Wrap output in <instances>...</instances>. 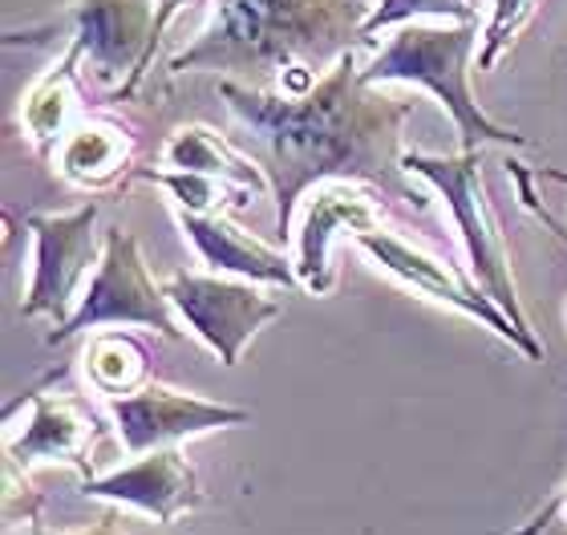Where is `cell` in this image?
Masks as SVG:
<instances>
[{
  "mask_svg": "<svg viewBox=\"0 0 567 535\" xmlns=\"http://www.w3.org/2000/svg\"><path fill=\"white\" fill-rule=\"evenodd\" d=\"M219 97L239 126L244 155L268 175L280 239L292 236L296 207L320 183H365L417 212L425 207L402 167V126L414 114V97L369 85L357 53H344L308 94L219 78Z\"/></svg>",
  "mask_w": 567,
  "mask_h": 535,
  "instance_id": "1",
  "label": "cell"
},
{
  "mask_svg": "<svg viewBox=\"0 0 567 535\" xmlns=\"http://www.w3.org/2000/svg\"><path fill=\"white\" fill-rule=\"evenodd\" d=\"M365 0H212L207 24L171 58V73L251 78L272 90L288 70L329 73L365 41Z\"/></svg>",
  "mask_w": 567,
  "mask_h": 535,
  "instance_id": "2",
  "label": "cell"
},
{
  "mask_svg": "<svg viewBox=\"0 0 567 535\" xmlns=\"http://www.w3.org/2000/svg\"><path fill=\"white\" fill-rule=\"evenodd\" d=\"M478 21H410L361 65L369 85H417L437 97L458 126L462 151L483 146H519L527 151L532 138L495 122L471 94V58L478 49Z\"/></svg>",
  "mask_w": 567,
  "mask_h": 535,
  "instance_id": "3",
  "label": "cell"
},
{
  "mask_svg": "<svg viewBox=\"0 0 567 535\" xmlns=\"http://www.w3.org/2000/svg\"><path fill=\"white\" fill-rule=\"evenodd\" d=\"M402 167H405V175H417L425 187H434V195L450 212L454 227H458V239H462V248H466L471 272H474V280L486 288V297L507 312L519 333L535 337L532 321H527V312H523L515 272H511L507 239H503L495 207H491V199H486L483 151H458V155H422V151H405ZM535 341H539V337H535Z\"/></svg>",
  "mask_w": 567,
  "mask_h": 535,
  "instance_id": "4",
  "label": "cell"
},
{
  "mask_svg": "<svg viewBox=\"0 0 567 535\" xmlns=\"http://www.w3.org/2000/svg\"><path fill=\"white\" fill-rule=\"evenodd\" d=\"M102 264L94 268L78 309L65 325L45 337V346H65L73 337L106 329V325H142L166 341H178V312L166 297V288L151 276V264L142 256L138 239L126 227H106L102 236Z\"/></svg>",
  "mask_w": 567,
  "mask_h": 535,
  "instance_id": "5",
  "label": "cell"
},
{
  "mask_svg": "<svg viewBox=\"0 0 567 535\" xmlns=\"http://www.w3.org/2000/svg\"><path fill=\"white\" fill-rule=\"evenodd\" d=\"M65 45L110 90L114 102L138 94L154 61V0H73L58 21Z\"/></svg>",
  "mask_w": 567,
  "mask_h": 535,
  "instance_id": "6",
  "label": "cell"
},
{
  "mask_svg": "<svg viewBox=\"0 0 567 535\" xmlns=\"http://www.w3.org/2000/svg\"><path fill=\"white\" fill-rule=\"evenodd\" d=\"M166 297L175 305L178 321L219 357V366L236 369L244 349L260 337L264 325L284 317V305L264 297L256 280H239L224 272H171Z\"/></svg>",
  "mask_w": 567,
  "mask_h": 535,
  "instance_id": "7",
  "label": "cell"
},
{
  "mask_svg": "<svg viewBox=\"0 0 567 535\" xmlns=\"http://www.w3.org/2000/svg\"><path fill=\"white\" fill-rule=\"evenodd\" d=\"M353 244L365 251L369 260L378 264L381 272H390L393 280H402L405 288H414L417 297L434 300V305H442V309H454V312H462V317H471V321L486 325L491 333L503 337V341H507L511 349H519L523 357L544 361V346H539L535 337L519 333L507 312L486 297V288L478 285V280H466L454 264L437 260V256L422 251L405 236H398V232H381V227L378 232H361V236H353Z\"/></svg>",
  "mask_w": 567,
  "mask_h": 535,
  "instance_id": "8",
  "label": "cell"
},
{
  "mask_svg": "<svg viewBox=\"0 0 567 535\" xmlns=\"http://www.w3.org/2000/svg\"><path fill=\"white\" fill-rule=\"evenodd\" d=\"M97 215H102L97 203H85V207L65 215H24V227L37 239V264L29 292L21 300V317H29V321L49 317L53 325L70 321L85 292V272L97 268L102 251H106L97 248Z\"/></svg>",
  "mask_w": 567,
  "mask_h": 535,
  "instance_id": "9",
  "label": "cell"
},
{
  "mask_svg": "<svg viewBox=\"0 0 567 535\" xmlns=\"http://www.w3.org/2000/svg\"><path fill=\"white\" fill-rule=\"evenodd\" d=\"M106 414L118 430L122 451L131 459L163 451V446H183V442L203 439L212 430H231L251 422V410H244V405L212 402V398L154 385V381L142 385L138 393L106 402Z\"/></svg>",
  "mask_w": 567,
  "mask_h": 535,
  "instance_id": "10",
  "label": "cell"
},
{
  "mask_svg": "<svg viewBox=\"0 0 567 535\" xmlns=\"http://www.w3.org/2000/svg\"><path fill=\"white\" fill-rule=\"evenodd\" d=\"M29 410L21 430L4 434V471L9 479H24L37 463H65L82 479L94 475L97 414L78 393H45L41 385L17 398Z\"/></svg>",
  "mask_w": 567,
  "mask_h": 535,
  "instance_id": "11",
  "label": "cell"
},
{
  "mask_svg": "<svg viewBox=\"0 0 567 535\" xmlns=\"http://www.w3.org/2000/svg\"><path fill=\"white\" fill-rule=\"evenodd\" d=\"M85 500H106L114 507H134V512L151 515L154 524H175L178 515L199 512L212 503L203 491L199 471L178 446L138 454L134 463L110 471V475H90L78 487Z\"/></svg>",
  "mask_w": 567,
  "mask_h": 535,
  "instance_id": "12",
  "label": "cell"
},
{
  "mask_svg": "<svg viewBox=\"0 0 567 535\" xmlns=\"http://www.w3.org/2000/svg\"><path fill=\"white\" fill-rule=\"evenodd\" d=\"M385 224V207L365 183H320L300 199V227H296V276L312 297H329L337 272L329 264V244L341 232L361 236Z\"/></svg>",
  "mask_w": 567,
  "mask_h": 535,
  "instance_id": "13",
  "label": "cell"
},
{
  "mask_svg": "<svg viewBox=\"0 0 567 535\" xmlns=\"http://www.w3.org/2000/svg\"><path fill=\"white\" fill-rule=\"evenodd\" d=\"M175 219L183 227V236L190 239V248L199 251V260L212 272L239 276V280H256V285H276V288L300 285L296 260H288L284 248H272V244L248 236L244 227H236L227 219V212L219 215L175 212Z\"/></svg>",
  "mask_w": 567,
  "mask_h": 535,
  "instance_id": "14",
  "label": "cell"
},
{
  "mask_svg": "<svg viewBox=\"0 0 567 535\" xmlns=\"http://www.w3.org/2000/svg\"><path fill=\"white\" fill-rule=\"evenodd\" d=\"M58 175L82 191H110L134 175V134L114 114H85L58 146Z\"/></svg>",
  "mask_w": 567,
  "mask_h": 535,
  "instance_id": "15",
  "label": "cell"
},
{
  "mask_svg": "<svg viewBox=\"0 0 567 535\" xmlns=\"http://www.w3.org/2000/svg\"><path fill=\"white\" fill-rule=\"evenodd\" d=\"M82 53L73 45H61V58L29 85L21 102V126L41 155H58L65 134L90 114L82 102Z\"/></svg>",
  "mask_w": 567,
  "mask_h": 535,
  "instance_id": "16",
  "label": "cell"
},
{
  "mask_svg": "<svg viewBox=\"0 0 567 535\" xmlns=\"http://www.w3.org/2000/svg\"><path fill=\"white\" fill-rule=\"evenodd\" d=\"M163 167L171 171H199V175L224 178V183H236V187L251 191V195H264L268 187V175L260 171V163L244 151H236L231 143H224L215 131L207 126H183L163 143Z\"/></svg>",
  "mask_w": 567,
  "mask_h": 535,
  "instance_id": "17",
  "label": "cell"
},
{
  "mask_svg": "<svg viewBox=\"0 0 567 535\" xmlns=\"http://www.w3.org/2000/svg\"><path fill=\"white\" fill-rule=\"evenodd\" d=\"M82 366L85 381L97 398H126V393H138L142 385H151V353L134 333H122V329H102V333H90L82 349Z\"/></svg>",
  "mask_w": 567,
  "mask_h": 535,
  "instance_id": "18",
  "label": "cell"
},
{
  "mask_svg": "<svg viewBox=\"0 0 567 535\" xmlns=\"http://www.w3.org/2000/svg\"><path fill=\"white\" fill-rule=\"evenodd\" d=\"M131 178L151 183V187H163L171 207L187 215H219V212H231V207H244L251 199V191L236 187V183H224V178L199 175V171L134 167Z\"/></svg>",
  "mask_w": 567,
  "mask_h": 535,
  "instance_id": "19",
  "label": "cell"
},
{
  "mask_svg": "<svg viewBox=\"0 0 567 535\" xmlns=\"http://www.w3.org/2000/svg\"><path fill=\"white\" fill-rule=\"evenodd\" d=\"M410 21H474L471 0H378L365 21V41Z\"/></svg>",
  "mask_w": 567,
  "mask_h": 535,
  "instance_id": "20",
  "label": "cell"
},
{
  "mask_svg": "<svg viewBox=\"0 0 567 535\" xmlns=\"http://www.w3.org/2000/svg\"><path fill=\"white\" fill-rule=\"evenodd\" d=\"M544 0H491V17L483 24V49H478V70H495V61L511 49V41L527 29Z\"/></svg>",
  "mask_w": 567,
  "mask_h": 535,
  "instance_id": "21",
  "label": "cell"
},
{
  "mask_svg": "<svg viewBox=\"0 0 567 535\" xmlns=\"http://www.w3.org/2000/svg\"><path fill=\"white\" fill-rule=\"evenodd\" d=\"M559 512H567V483H564V487H559V495H556V500L547 503V507H544V512H539V515H532V524H527V527H519V532H515V535H539L547 524H551V519H556Z\"/></svg>",
  "mask_w": 567,
  "mask_h": 535,
  "instance_id": "22",
  "label": "cell"
},
{
  "mask_svg": "<svg viewBox=\"0 0 567 535\" xmlns=\"http://www.w3.org/2000/svg\"><path fill=\"white\" fill-rule=\"evenodd\" d=\"M24 524L29 527H24L21 535H122V532H114V519H102V524L90 527V532H49V527L41 524V515H29Z\"/></svg>",
  "mask_w": 567,
  "mask_h": 535,
  "instance_id": "23",
  "label": "cell"
},
{
  "mask_svg": "<svg viewBox=\"0 0 567 535\" xmlns=\"http://www.w3.org/2000/svg\"><path fill=\"white\" fill-rule=\"evenodd\" d=\"M539 175H547V178H559V183H567V175H564V171H547V167H539Z\"/></svg>",
  "mask_w": 567,
  "mask_h": 535,
  "instance_id": "24",
  "label": "cell"
}]
</instances>
